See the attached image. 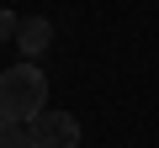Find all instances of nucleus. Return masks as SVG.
Masks as SVG:
<instances>
[{
	"label": "nucleus",
	"mask_w": 159,
	"mask_h": 148,
	"mask_svg": "<svg viewBox=\"0 0 159 148\" xmlns=\"http://www.w3.org/2000/svg\"><path fill=\"white\" fill-rule=\"evenodd\" d=\"M16 42H21V53H27V58H43V53H48V42H53V21L27 16V21L16 27Z\"/></svg>",
	"instance_id": "3"
},
{
	"label": "nucleus",
	"mask_w": 159,
	"mask_h": 148,
	"mask_svg": "<svg viewBox=\"0 0 159 148\" xmlns=\"http://www.w3.org/2000/svg\"><path fill=\"white\" fill-rule=\"evenodd\" d=\"M27 127H32V148H80V122L69 111H43Z\"/></svg>",
	"instance_id": "2"
},
{
	"label": "nucleus",
	"mask_w": 159,
	"mask_h": 148,
	"mask_svg": "<svg viewBox=\"0 0 159 148\" xmlns=\"http://www.w3.org/2000/svg\"><path fill=\"white\" fill-rule=\"evenodd\" d=\"M48 111V80L37 63H11L0 74V122H32Z\"/></svg>",
	"instance_id": "1"
},
{
	"label": "nucleus",
	"mask_w": 159,
	"mask_h": 148,
	"mask_svg": "<svg viewBox=\"0 0 159 148\" xmlns=\"http://www.w3.org/2000/svg\"><path fill=\"white\" fill-rule=\"evenodd\" d=\"M0 148H32V127L27 122H0Z\"/></svg>",
	"instance_id": "4"
},
{
	"label": "nucleus",
	"mask_w": 159,
	"mask_h": 148,
	"mask_svg": "<svg viewBox=\"0 0 159 148\" xmlns=\"http://www.w3.org/2000/svg\"><path fill=\"white\" fill-rule=\"evenodd\" d=\"M16 27H21V16L0 6V42H16Z\"/></svg>",
	"instance_id": "5"
}]
</instances>
